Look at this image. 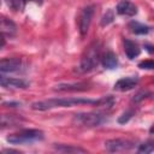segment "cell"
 Returning <instances> with one entry per match:
<instances>
[{
    "label": "cell",
    "mask_w": 154,
    "mask_h": 154,
    "mask_svg": "<svg viewBox=\"0 0 154 154\" xmlns=\"http://www.w3.org/2000/svg\"><path fill=\"white\" fill-rule=\"evenodd\" d=\"M123 47H124L125 55H126L130 60L135 59V58L138 57L140 53H141V48H140V46H138L136 42L131 41V40L124 38V41H123Z\"/></svg>",
    "instance_id": "cell-12"
},
{
    "label": "cell",
    "mask_w": 154,
    "mask_h": 154,
    "mask_svg": "<svg viewBox=\"0 0 154 154\" xmlns=\"http://www.w3.org/2000/svg\"><path fill=\"white\" fill-rule=\"evenodd\" d=\"M7 6L14 12H22L25 8L26 0H5Z\"/></svg>",
    "instance_id": "cell-18"
},
{
    "label": "cell",
    "mask_w": 154,
    "mask_h": 154,
    "mask_svg": "<svg viewBox=\"0 0 154 154\" xmlns=\"http://www.w3.org/2000/svg\"><path fill=\"white\" fill-rule=\"evenodd\" d=\"M53 148L60 153H85L87 152L84 148L71 146V144H54Z\"/></svg>",
    "instance_id": "cell-17"
},
{
    "label": "cell",
    "mask_w": 154,
    "mask_h": 154,
    "mask_svg": "<svg viewBox=\"0 0 154 154\" xmlns=\"http://www.w3.org/2000/svg\"><path fill=\"white\" fill-rule=\"evenodd\" d=\"M20 122H23V119L16 114H2L1 117V128H6V126H17L18 124H20Z\"/></svg>",
    "instance_id": "cell-16"
},
{
    "label": "cell",
    "mask_w": 154,
    "mask_h": 154,
    "mask_svg": "<svg viewBox=\"0 0 154 154\" xmlns=\"http://www.w3.org/2000/svg\"><path fill=\"white\" fill-rule=\"evenodd\" d=\"M97 100L91 99H82V97H53L48 100H41L35 101L31 103V108L35 111H47L52 108H59V107H72V106H79V105H90L96 107Z\"/></svg>",
    "instance_id": "cell-1"
},
{
    "label": "cell",
    "mask_w": 154,
    "mask_h": 154,
    "mask_svg": "<svg viewBox=\"0 0 154 154\" xmlns=\"http://www.w3.org/2000/svg\"><path fill=\"white\" fill-rule=\"evenodd\" d=\"M101 43L99 41L91 42L83 52L79 61V70L82 72L91 71L97 66V64L101 61Z\"/></svg>",
    "instance_id": "cell-2"
},
{
    "label": "cell",
    "mask_w": 154,
    "mask_h": 154,
    "mask_svg": "<svg viewBox=\"0 0 154 154\" xmlns=\"http://www.w3.org/2000/svg\"><path fill=\"white\" fill-rule=\"evenodd\" d=\"M94 12H95V6L94 5H88V6L83 7L79 12L77 23H78V31H79V35L82 37H84L87 35L88 30H89Z\"/></svg>",
    "instance_id": "cell-5"
},
{
    "label": "cell",
    "mask_w": 154,
    "mask_h": 154,
    "mask_svg": "<svg viewBox=\"0 0 154 154\" xmlns=\"http://www.w3.org/2000/svg\"><path fill=\"white\" fill-rule=\"evenodd\" d=\"M137 84H138V77L129 76V77H123V78L118 79L114 83L113 89L117 91H129V90L134 89Z\"/></svg>",
    "instance_id": "cell-8"
},
{
    "label": "cell",
    "mask_w": 154,
    "mask_h": 154,
    "mask_svg": "<svg viewBox=\"0 0 154 154\" xmlns=\"http://www.w3.org/2000/svg\"><path fill=\"white\" fill-rule=\"evenodd\" d=\"M23 67H24V64L19 58H4L0 61V71L2 75L19 72L23 70Z\"/></svg>",
    "instance_id": "cell-7"
},
{
    "label": "cell",
    "mask_w": 154,
    "mask_h": 154,
    "mask_svg": "<svg viewBox=\"0 0 154 154\" xmlns=\"http://www.w3.org/2000/svg\"><path fill=\"white\" fill-rule=\"evenodd\" d=\"M45 137V134L42 130L38 129H24L18 132L10 134L6 140L11 144H26L32 143L37 141H42Z\"/></svg>",
    "instance_id": "cell-3"
},
{
    "label": "cell",
    "mask_w": 154,
    "mask_h": 154,
    "mask_svg": "<svg viewBox=\"0 0 154 154\" xmlns=\"http://www.w3.org/2000/svg\"><path fill=\"white\" fill-rule=\"evenodd\" d=\"M149 132H150V134H154V124L150 126V129H149Z\"/></svg>",
    "instance_id": "cell-27"
},
{
    "label": "cell",
    "mask_w": 154,
    "mask_h": 154,
    "mask_svg": "<svg viewBox=\"0 0 154 154\" xmlns=\"http://www.w3.org/2000/svg\"><path fill=\"white\" fill-rule=\"evenodd\" d=\"M30 1H34V2H36V4H42V0H30Z\"/></svg>",
    "instance_id": "cell-28"
},
{
    "label": "cell",
    "mask_w": 154,
    "mask_h": 154,
    "mask_svg": "<svg viewBox=\"0 0 154 154\" xmlns=\"http://www.w3.org/2000/svg\"><path fill=\"white\" fill-rule=\"evenodd\" d=\"M73 124L78 126H85V128H95L102 125L105 122H107V117L102 113L97 112H79L73 114L72 117Z\"/></svg>",
    "instance_id": "cell-4"
},
{
    "label": "cell",
    "mask_w": 154,
    "mask_h": 154,
    "mask_svg": "<svg viewBox=\"0 0 154 154\" xmlns=\"http://www.w3.org/2000/svg\"><path fill=\"white\" fill-rule=\"evenodd\" d=\"M1 87L4 88H16V89H25L29 87V83L22 78H14V77H6L1 75L0 77Z\"/></svg>",
    "instance_id": "cell-9"
},
{
    "label": "cell",
    "mask_w": 154,
    "mask_h": 154,
    "mask_svg": "<svg viewBox=\"0 0 154 154\" xmlns=\"http://www.w3.org/2000/svg\"><path fill=\"white\" fill-rule=\"evenodd\" d=\"M89 89V85L84 82L78 83H61L54 87L55 91H85Z\"/></svg>",
    "instance_id": "cell-11"
},
{
    "label": "cell",
    "mask_w": 154,
    "mask_h": 154,
    "mask_svg": "<svg viewBox=\"0 0 154 154\" xmlns=\"http://www.w3.org/2000/svg\"><path fill=\"white\" fill-rule=\"evenodd\" d=\"M113 19H114V13H113L112 10H108V11L103 14V17H102V19H101V25H102V26H106V25L111 24V23L113 22Z\"/></svg>",
    "instance_id": "cell-23"
},
{
    "label": "cell",
    "mask_w": 154,
    "mask_h": 154,
    "mask_svg": "<svg viewBox=\"0 0 154 154\" xmlns=\"http://www.w3.org/2000/svg\"><path fill=\"white\" fill-rule=\"evenodd\" d=\"M129 30L135 34V35H147L149 32V26L148 25H144L140 22H136V20H131L128 25Z\"/></svg>",
    "instance_id": "cell-15"
},
{
    "label": "cell",
    "mask_w": 154,
    "mask_h": 154,
    "mask_svg": "<svg viewBox=\"0 0 154 154\" xmlns=\"http://www.w3.org/2000/svg\"><path fill=\"white\" fill-rule=\"evenodd\" d=\"M138 67L143 70H154V60H143L138 64Z\"/></svg>",
    "instance_id": "cell-24"
},
{
    "label": "cell",
    "mask_w": 154,
    "mask_h": 154,
    "mask_svg": "<svg viewBox=\"0 0 154 154\" xmlns=\"http://www.w3.org/2000/svg\"><path fill=\"white\" fill-rule=\"evenodd\" d=\"M134 114H135V111H134V109H126L125 112H123V113L119 116L118 123H119V124H125V123H128V122L134 117Z\"/></svg>",
    "instance_id": "cell-22"
},
{
    "label": "cell",
    "mask_w": 154,
    "mask_h": 154,
    "mask_svg": "<svg viewBox=\"0 0 154 154\" xmlns=\"http://www.w3.org/2000/svg\"><path fill=\"white\" fill-rule=\"evenodd\" d=\"M149 96H152V93H150V91H148V90H140V91H137V93L134 95L132 102H135V103L141 102L142 100H144V99H147V97H149Z\"/></svg>",
    "instance_id": "cell-21"
},
{
    "label": "cell",
    "mask_w": 154,
    "mask_h": 154,
    "mask_svg": "<svg viewBox=\"0 0 154 154\" xmlns=\"http://www.w3.org/2000/svg\"><path fill=\"white\" fill-rule=\"evenodd\" d=\"M144 48H146V51H148L149 53H154V46H152V45H148V43H146L144 45Z\"/></svg>",
    "instance_id": "cell-26"
},
{
    "label": "cell",
    "mask_w": 154,
    "mask_h": 154,
    "mask_svg": "<svg viewBox=\"0 0 154 154\" xmlns=\"http://www.w3.org/2000/svg\"><path fill=\"white\" fill-rule=\"evenodd\" d=\"M136 147V141L129 138H111L105 142V149L111 153L125 152Z\"/></svg>",
    "instance_id": "cell-6"
},
{
    "label": "cell",
    "mask_w": 154,
    "mask_h": 154,
    "mask_svg": "<svg viewBox=\"0 0 154 154\" xmlns=\"http://www.w3.org/2000/svg\"><path fill=\"white\" fill-rule=\"evenodd\" d=\"M137 152L141 154H148V153L154 152V140H150V141H147V142L140 144L137 148Z\"/></svg>",
    "instance_id": "cell-20"
},
{
    "label": "cell",
    "mask_w": 154,
    "mask_h": 154,
    "mask_svg": "<svg viewBox=\"0 0 154 154\" xmlns=\"http://www.w3.org/2000/svg\"><path fill=\"white\" fill-rule=\"evenodd\" d=\"M101 64H102V66H103L105 69H107V70H113V69H117L119 61H118L117 55H116L113 52L107 51V52L103 53L102 57H101Z\"/></svg>",
    "instance_id": "cell-14"
},
{
    "label": "cell",
    "mask_w": 154,
    "mask_h": 154,
    "mask_svg": "<svg viewBox=\"0 0 154 154\" xmlns=\"http://www.w3.org/2000/svg\"><path fill=\"white\" fill-rule=\"evenodd\" d=\"M1 31H2L4 36L12 38L17 34V25L14 24L13 20H11L6 17H2L1 18Z\"/></svg>",
    "instance_id": "cell-13"
},
{
    "label": "cell",
    "mask_w": 154,
    "mask_h": 154,
    "mask_svg": "<svg viewBox=\"0 0 154 154\" xmlns=\"http://www.w3.org/2000/svg\"><path fill=\"white\" fill-rule=\"evenodd\" d=\"M2 105H4V106H6V107H17V106H19L20 103H19V102H13V101H10V102H4Z\"/></svg>",
    "instance_id": "cell-25"
},
{
    "label": "cell",
    "mask_w": 154,
    "mask_h": 154,
    "mask_svg": "<svg viewBox=\"0 0 154 154\" xmlns=\"http://www.w3.org/2000/svg\"><path fill=\"white\" fill-rule=\"evenodd\" d=\"M117 13L120 16L134 17L135 14H137V7L130 0H120L117 4Z\"/></svg>",
    "instance_id": "cell-10"
},
{
    "label": "cell",
    "mask_w": 154,
    "mask_h": 154,
    "mask_svg": "<svg viewBox=\"0 0 154 154\" xmlns=\"http://www.w3.org/2000/svg\"><path fill=\"white\" fill-rule=\"evenodd\" d=\"M114 103V97L111 95L107 96H102L100 99H97V103L96 107H102V108H111Z\"/></svg>",
    "instance_id": "cell-19"
}]
</instances>
